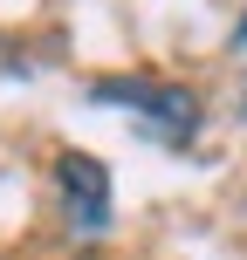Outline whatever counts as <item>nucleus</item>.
Here are the masks:
<instances>
[{
  "label": "nucleus",
  "mask_w": 247,
  "mask_h": 260,
  "mask_svg": "<svg viewBox=\"0 0 247 260\" xmlns=\"http://www.w3.org/2000/svg\"><path fill=\"white\" fill-rule=\"evenodd\" d=\"M234 41H240V48H247V14H240V35H234Z\"/></svg>",
  "instance_id": "7ed1b4c3"
},
{
  "label": "nucleus",
  "mask_w": 247,
  "mask_h": 260,
  "mask_svg": "<svg viewBox=\"0 0 247 260\" xmlns=\"http://www.w3.org/2000/svg\"><path fill=\"white\" fill-rule=\"evenodd\" d=\"M55 192H62V212H69V233L76 240H103L110 233V171L90 151L55 157Z\"/></svg>",
  "instance_id": "f03ea898"
},
{
  "label": "nucleus",
  "mask_w": 247,
  "mask_h": 260,
  "mask_svg": "<svg viewBox=\"0 0 247 260\" xmlns=\"http://www.w3.org/2000/svg\"><path fill=\"white\" fill-rule=\"evenodd\" d=\"M96 103H110V110H138L144 130L151 137H165V144H185L199 130V96L185 89V82H158V76H110V82H96Z\"/></svg>",
  "instance_id": "f257e3e1"
},
{
  "label": "nucleus",
  "mask_w": 247,
  "mask_h": 260,
  "mask_svg": "<svg viewBox=\"0 0 247 260\" xmlns=\"http://www.w3.org/2000/svg\"><path fill=\"white\" fill-rule=\"evenodd\" d=\"M240 110H247V82H240Z\"/></svg>",
  "instance_id": "20e7f679"
}]
</instances>
